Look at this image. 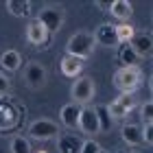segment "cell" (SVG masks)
Here are the masks:
<instances>
[{
	"label": "cell",
	"instance_id": "484cf974",
	"mask_svg": "<svg viewBox=\"0 0 153 153\" xmlns=\"http://www.w3.org/2000/svg\"><path fill=\"white\" fill-rule=\"evenodd\" d=\"M9 88H11V81L7 79V74H4V72H0V96H7Z\"/></svg>",
	"mask_w": 153,
	"mask_h": 153
},
{
	"label": "cell",
	"instance_id": "2e32d148",
	"mask_svg": "<svg viewBox=\"0 0 153 153\" xmlns=\"http://www.w3.org/2000/svg\"><path fill=\"white\" fill-rule=\"evenodd\" d=\"M123 142L129 144V147H140L142 144V127L140 125H125L120 129Z\"/></svg>",
	"mask_w": 153,
	"mask_h": 153
},
{
	"label": "cell",
	"instance_id": "ffe728a7",
	"mask_svg": "<svg viewBox=\"0 0 153 153\" xmlns=\"http://www.w3.org/2000/svg\"><path fill=\"white\" fill-rule=\"evenodd\" d=\"M94 112H96V120H99V134H105V131L112 129L114 118L109 116L107 105H99V107H94Z\"/></svg>",
	"mask_w": 153,
	"mask_h": 153
},
{
	"label": "cell",
	"instance_id": "4dcf8cb0",
	"mask_svg": "<svg viewBox=\"0 0 153 153\" xmlns=\"http://www.w3.org/2000/svg\"><path fill=\"white\" fill-rule=\"evenodd\" d=\"M99 153H105V151H99Z\"/></svg>",
	"mask_w": 153,
	"mask_h": 153
},
{
	"label": "cell",
	"instance_id": "f546056e",
	"mask_svg": "<svg viewBox=\"0 0 153 153\" xmlns=\"http://www.w3.org/2000/svg\"><path fill=\"white\" fill-rule=\"evenodd\" d=\"M118 153H125V151H118Z\"/></svg>",
	"mask_w": 153,
	"mask_h": 153
},
{
	"label": "cell",
	"instance_id": "1f68e13d",
	"mask_svg": "<svg viewBox=\"0 0 153 153\" xmlns=\"http://www.w3.org/2000/svg\"><path fill=\"white\" fill-rule=\"evenodd\" d=\"M131 153H138V151H131Z\"/></svg>",
	"mask_w": 153,
	"mask_h": 153
},
{
	"label": "cell",
	"instance_id": "9a60e30c",
	"mask_svg": "<svg viewBox=\"0 0 153 153\" xmlns=\"http://www.w3.org/2000/svg\"><path fill=\"white\" fill-rule=\"evenodd\" d=\"M20 66H22V57H20L18 51L9 48V51L0 53V68L4 72H16V70H20Z\"/></svg>",
	"mask_w": 153,
	"mask_h": 153
},
{
	"label": "cell",
	"instance_id": "4316f807",
	"mask_svg": "<svg viewBox=\"0 0 153 153\" xmlns=\"http://www.w3.org/2000/svg\"><path fill=\"white\" fill-rule=\"evenodd\" d=\"M153 127L151 125H144V129H142V142H147V144H153Z\"/></svg>",
	"mask_w": 153,
	"mask_h": 153
},
{
	"label": "cell",
	"instance_id": "8fae6325",
	"mask_svg": "<svg viewBox=\"0 0 153 153\" xmlns=\"http://www.w3.org/2000/svg\"><path fill=\"white\" fill-rule=\"evenodd\" d=\"M26 39H29V44H33V46H44L46 42L51 39V33H48L37 20H31L29 26H26Z\"/></svg>",
	"mask_w": 153,
	"mask_h": 153
},
{
	"label": "cell",
	"instance_id": "d6986e66",
	"mask_svg": "<svg viewBox=\"0 0 153 153\" xmlns=\"http://www.w3.org/2000/svg\"><path fill=\"white\" fill-rule=\"evenodd\" d=\"M7 11L13 18H29L31 16V2L29 0H7Z\"/></svg>",
	"mask_w": 153,
	"mask_h": 153
},
{
	"label": "cell",
	"instance_id": "f1b7e54d",
	"mask_svg": "<svg viewBox=\"0 0 153 153\" xmlns=\"http://www.w3.org/2000/svg\"><path fill=\"white\" fill-rule=\"evenodd\" d=\"M37 153H46V151H37Z\"/></svg>",
	"mask_w": 153,
	"mask_h": 153
},
{
	"label": "cell",
	"instance_id": "ac0fdd59",
	"mask_svg": "<svg viewBox=\"0 0 153 153\" xmlns=\"http://www.w3.org/2000/svg\"><path fill=\"white\" fill-rule=\"evenodd\" d=\"M109 11H112V16L123 20V22H127L131 18V13H134V7H131L129 0H114L112 4H109Z\"/></svg>",
	"mask_w": 153,
	"mask_h": 153
},
{
	"label": "cell",
	"instance_id": "cb8c5ba5",
	"mask_svg": "<svg viewBox=\"0 0 153 153\" xmlns=\"http://www.w3.org/2000/svg\"><path fill=\"white\" fill-rule=\"evenodd\" d=\"M99 151H103V147L96 140H83L79 153H99Z\"/></svg>",
	"mask_w": 153,
	"mask_h": 153
},
{
	"label": "cell",
	"instance_id": "7c38bea8",
	"mask_svg": "<svg viewBox=\"0 0 153 153\" xmlns=\"http://www.w3.org/2000/svg\"><path fill=\"white\" fill-rule=\"evenodd\" d=\"M94 42L96 44H103V46H107V48H114L118 46V39H116V29H114V24H101L99 29H96L94 33Z\"/></svg>",
	"mask_w": 153,
	"mask_h": 153
},
{
	"label": "cell",
	"instance_id": "4fadbf2b",
	"mask_svg": "<svg viewBox=\"0 0 153 153\" xmlns=\"http://www.w3.org/2000/svg\"><path fill=\"white\" fill-rule=\"evenodd\" d=\"M79 114H81V107L76 103H68V105L61 107L59 118H61V125L68 129H76L79 127Z\"/></svg>",
	"mask_w": 153,
	"mask_h": 153
},
{
	"label": "cell",
	"instance_id": "8992f818",
	"mask_svg": "<svg viewBox=\"0 0 153 153\" xmlns=\"http://www.w3.org/2000/svg\"><path fill=\"white\" fill-rule=\"evenodd\" d=\"M29 136L35 140H53L59 136V127L57 123L48 120V118H39V120H33L29 125Z\"/></svg>",
	"mask_w": 153,
	"mask_h": 153
},
{
	"label": "cell",
	"instance_id": "3957f363",
	"mask_svg": "<svg viewBox=\"0 0 153 153\" xmlns=\"http://www.w3.org/2000/svg\"><path fill=\"white\" fill-rule=\"evenodd\" d=\"M114 85L120 90V94H134L142 85V70L138 66H127V68L116 70Z\"/></svg>",
	"mask_w": 153,
	"mask_h": 153
},
{
	"label": "cell",
	"instance_id": "ba28073f",
	"mask_svg": "<svg viewBox=\"0 0 153 153\" xmlns=\"http://www.w3.org/2000/svg\"><path fill=\"white\" fill-rule=\"evenodd\" d=\"M24 81H26L29 88L39 90L46 83V68L42 64H37V61H31V64L24 68Z\"/></svg>",
	"mask_w": 153,
	"mask_h": 153
},
{
	"label": "cell",
	"instance_id": "e0dca14e",
	"mask_svg": "<svg viewBox=\"0 0 153 153\" xmlns=\"http://www.w3.org/2000/svg\"><path fill=\"white\" fill-rule=\"evenodd\" d=\"M83 70V59H76V57H70V55H66L64 59H61V74L64 76H79Z\"/></svg>",
	"mask_w": 153,
	"mask_h": 153
},
{
	"label": "cell",
	"instance_id": "9c48e42d",
	"mask_svg": "<svg viewBox=\"0 0 153 153\" xmlns=\"http://www.w3.org/2000/svg\"><path fill=\"white\" fill-rule=\"evenodd\" d=\"M129 46H131V51H134L138 55V59L140 57H151V53H153V37H151V33H136L134 37H131L129 42Z\"/></svg>",
	"mask_w": 153,
	"mask_h": 153
},
{
	"label": "cell",
	"instance_id": "d4e9b609",
	"mask_svg": "<svg viewBox=\"0 0 153 153\" xmlns=\"http://www.w3.org/2000/svg\"><path fill=\"white\" fill-rule=\"evenodd\" d=\"M140 114H142L144 125H151V120H153V103H151V101H147V103L140 107Z\"/></svg>",
	"mask_w": 153,
	"mask_h": 153
},
{
	"label": "cell",
	"instance_id": "7402d4cb",
	"mask_svg": "<svg viewBox=\"0 0 153 153\" xmlns=\"http://www.w3.org/2000/svg\"><path fill=\"white\" fill-rule=\"evenodd\" d=\"M118 61L123 64V68H127V66H138V55L131 51L129 44H120V48H118Z\"/></svg>",
	"mask_w": 153,
	"mask_h": 153
},
{
	"label": "cell",
	"instance_id": "83f0119b",
	"mask_svg": "<svg viewBox=\"0 0 153 153\" xmlns=\"http://www.w3.org/2000/svg\"><path fill=\"white\" fill-rule=\"evenodd\" d=\"M94 4H96V7H101L103 11H107V9H109V4H112V2H105V0H96Z\"/></svg>",
	"mask_w": 153,
	"mask_h": 153
},
{
	"label": "cell",
	"instance_id": "603a6c76",
	"mask_svg": "<svg viewBox=\"0 0 153 153\" xmlns=\"http://www.w3.org/2000/svg\"><path fill=\"white\" fill-rule=\"evenodd\" d=\"M9 149H11V153H33L29 138H24V136H13Z\"/></svg>",
	"mask_w": 153,
	"mask_h": 153
},
{
	"label": "cell",
	"instance_id": "52a82bcc",
	"mask_svg": "<svg viewBox=\"0 0 153 153\" xmlns=\"http://www.w3.org/2000/svg\"><path fill=\"white\" fill-rule=\"evenodd\" d=\"M136 109V96L134 94H120V96H116V99L107 105V112L109 116L114 118H125V116H129L131 112Z\"/></svg>",
	"mask_w": 153,
	"mask_h": 153
},
{
	"label": "cell",
	"instance_id": "7a4b0ae2",
	"mask_svg": "<svg viewBox=\"0 0 153 153\" xmlns=\"http://www.w3.org/2000/svg\"><path fill=\"white\" fill-rule=\"evenodd\" d=\"M94 46H96V42H94V35H92V33H88V31H76V33H72V35L68 37L66 55L85 61L90 55L94 53Z\"/></svg>",
	"mask_w": 153,
	"mask_h": 153
},
{
	"label": "cell",
	"instance_id": "5bb4252c",
	"mask_svg": "<svg viewBox=\"0 0 153 153\" xmlns=\"http://www.w3.org/2000/svg\"><path fill=\"white\" fill-rule=\"evenodd\" d=\"M83 140L74 134H61L57 138V151L59 153H79Z\"/></svg>",
	"mask_w": 153,
	"mask_h": 153
},
{
	"label": "cell",
	"instance_id": "5b68a950",
	"mask_svg": "<svg viewBox=\"0 0 153 153\" xmlns=\"http://www.w3.org/2000/svg\"><path fill=\"white\" fill-rule=\"evenodd\" d=\"M94 92H96V88H94L92 76H79V79L72 83V88H70L72 103H76L79 107H85L88 103L94 99Z\"/></svg>",
	"mask_w": 153,
	"mask_h": 153
},
{
	"label": "cell",
	"instance_id": "6da1fadb",
	"mask_svg": "<svg viewBox=\"0 0 153 153\" xmlns=\"http://www.w3.org/2000/svg\"><path fill=\"white\" fill-rule=\"evenodd\" d=\"M24 118V105L11 96H0V136L11 134L20 127Z\"/></svg>",
	"mask_w": 153,
	"mask_h": 153
},
{
	"label": "cell",
	"instance_id": "44dd1931",
	"mask_svg": "<svg viewBox=\"0 0 153 153\" xmlns=\"http://www.w3.org/2000/svg\"><path fill=\"white\" fill-rule=\"evenodd\" d=\"M114 29H116V39H118V44H129L131 37L136 35V29H134V26H131L129 22L114 24Z\"/></svg>",
	"mask_w": 153,
	"mask_h": 153
},
{
	"label": "cell",
	"instance_id": "277c9868",
	"mask_svg": "<svg viewBox=\"0 0 153 153\" xmlns=\"http://www.w3.org/2000/svg\"><path fill=\"white\" fill-rule=\"evenodd\" d=\"M35 20L48 33H57L61 29V24H64V20H66V13H64V9H61L59 4H48V7H44V9L39 11V16Z\"/></svg>",
	"mask_w": 153,
	"mask_h": 153
},
{
	"label": "cell",
	"instance_id": "30bf717a",
	"mask_svg": "<svg viewBox=\"0 0 153 153\" xmlns=\"http://www.w3.org/2000/svg\"><path fill=\"white\" fill-rule=\"evenodd\" d=\"M85 136H94L99 134V120H96V112L94 107H81V114H79V127Z\"/></svg>",
	"mask_w": 153,
	"mask_h": 153
}]
</instances>
